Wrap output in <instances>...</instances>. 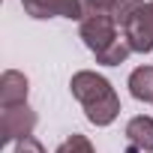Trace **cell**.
<instances>
[{"label": "cell", "instance_id": "cell-1", "mask_svg": "<svg viewBox=\"0 0 153 153\" xmlns=\"http://www.w3.org/2000/svg\"><path fill=\"white\" fill-rule=\"evenodd\" d=\"M69 90L72 96L81 102L87 120L93 126H111L120 114V96L114 93L111 81L105 78V75L93 72V69H81L72 75L69 81Z\"/></svg>", "mask_w": 153, "mask_h": 153}, {"label": "cell", "instance_id": "cell-2", "mask_svg": "<svg viewBox=\"0 0 153 153\" xmlns=\"http://www.w3.org/2000/svg\"><path fill=\"white\" fill-rule=\"evenodd\" d=\"M78 36L84 39V45L99 54L105 51L120 33H117V21L108 15V12H84V18L78 21Z\"/></svg>", "mask_w": 153, "mask_h": 153}, {"label": "cell", "instance_id": "cell-3", "mask_svg": "<svg viewBox=\"0 0 153 153\" xmlns=\"http://www.w3.org/2000/svg\"><path fill=\"white\" fill-rule=\"evenodd\" d=\"M36 111L24 102V105H12V108H3L0 114V144H9V141H21V138H30L33 129H36Z\"/></svg>", "mask_w": 153, "mask_h": 153}, {"label": "cell", "instance_id": "cell-4", "mask_svg": "<svg viewBox=\"0 0 153 153\" xmlns=\"http://www.w3.org/2000/svg\"><path fill=\"white\" fill-rule=\"evenodd\" d=\"M123 36H126V42H129V48L135 54L153 51V0H147V3L126 21Z\"/></svg>", "mask_w": 153, "mask_h": 153}, {"label": "cell", "instance_id": "cell-5", "mask_svg": "<svg viewBox=\"0 0 153 153\" xmlns=\"http://www.w3.org/2000/svg\"><path fill=\"white\" fill-rule=\"evenodd\" d=\"M21 6L30 18H84V0H21Z\"/></svg>", "mask_w": 153, "mask_h": 153}, {"label": "cell", "instance_id": "cell-6", "mask_svg": "<svg viewBox=\"0 0 153 153\" xmlns=\"http://www.w3.org/2000/svg\"><path fill=\"white\" fill-rule=\"evenodd\" d=\"M27 93H30V81H27L24 72L6 69L3 75H0V105H3V108L24 105L27 102Z\"/></svg>", "mask_w": 153, "mask_h": 153}, {"label": "cell", "instance_id": "cell-7", "mask_svg": "<svg viewBox=\"0 0 153 153\" xmlns=\"http://www.w3.org/2000/svg\"><path fill=\"white\" fill-rule=\"evenodd\" d=\"M126 150L129 153H153V117H132L126 123Z\"/></svg>", "mask_w": 153, "mask_h": 153}, {"label": "cell", "instance_id": "cell-8", "mask_svg": "<svg viewBox=\"0 0 153 153\" xmlns=\"http://www.w3.org/2000/svg\"><path fill=\"white\" fill-rule=\"evenodd\" d=\"M129 93L138 102H153V66H138L129 75Z\"/></svg>", "mask_w": 153, "mask_h": 153}, {"label": "cell", "instance_id": "cell-9", "mask_svg": "<svg viewBox=\"0 0 153 153\" xmlns=\"http://www.w3.org/2000/svg\"><path fill=\"white\" fill-rule=\"evenodd\" d=\"M132 54V48H129V42H126V36L120 33L105 51H99L96 54V63H102V66H120V63H126V57Z\"/></svg>", "mask_w": 153, "mask_h": 153}, {"label": "cell", "instance_id": "cell-10", "mask_svg": "<svg viewBox=\"0 0 153 153\" xmlns=\"http://www.w3.org/2000/svg\"><path fill=\"white\" fill-rule=\"evenodd\" d=\"M57 153H96V150H93V144H90V138H87V135L72 132V135L57 147Z\"/></svg>", "mask_w": 153, "mask_h": 153}, {"label": "cell", "instance_id": "cell-11", "mask_svg": "<svg viewBox=\"0 0 153 153\" xmlns=\"http://www.w3.org/2000/svg\"><path fill=\"white\" fill-rule=\"evenodd\" d=\"M15 153H45V147H42V141L39 138H21L18 144H15Z\"/></svg>", "mask_w": 153, "mask_h": 153}, {"label": "cell", "instance_id": "cell-12", "mask_svg": "<svg viewBox=\"0 0 153 153\" xmlns=\"http://www.w3.org/2000/svg\"><path fill=\"white\" fill-rule=\"evenodd\" d=\"M114 3L117 0H84V12H108L111 15Z\"/></svg>", "mask_w": 153, "mask_h": 153}]
</instances>
